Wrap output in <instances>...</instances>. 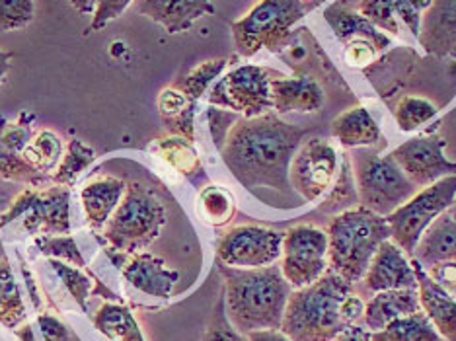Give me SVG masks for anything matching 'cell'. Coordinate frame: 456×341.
Listing matches in <instances>:
<instances>
[{
  "mask_svg": "<svg viewBox=\"0 0 456 341\" xmlns=\"http://www.w3.org/2000/svg\"><path fill=\"white\" fill-rule=\"evenodd\" d=\"M246 337L248 341H293L281 329H257V332H250Z\"/></svg>",
  "mask_w": 456,
  "mask_h": 341,
  "instance_id": "obj_49",
  "label": "cell"
},
{
  "mask_svg": "<svg viewBox=\"0 0 456 341\" xmlns=\"http://www.w3.org/2000/svg\"><path fill=\"white\" fill-rule=\"evenodd\" d=\"M272 101L273 111L277 116L283 113H314L324 106V90L314 78L298 75V77H285L279 75L272 78Z\"/></svg>",
  "mask_w": 456,
  "mask_h": 341,
  "instance_id": "obj_20",
  "label": "cell"
},
{
  "mask_svg": "<svg viewBox=\"0 0 456 341\" xmlns=\"http://www.w3.org/2000/svg\"><path fill=\"white\" fill-rule=\"evenodd\" d=\"M362 314H365V301L359 295L351 293L341 304V316H344L347 326H354L362 320Z\"/></svg>",
  "mask_w": 456,
  "mask_h": 341,
  "instance_id": "obj_47",
  "label": "cell"
},
{
  "mask_svg": "<svg viewBox=\"0 0 456 341\" xmlns=\"http://www.w3.org/2000/svg\"><path fill=\"white\" fill-rule=\"evenodd\" d=\"M151 152L157 154L166 166H170L175 174H180L188 180L200 178L203 172V164L193 142L183 137L168 135L157 139L151 144Z\"/></svg>",
  "mask_w": 456,
  "mask_h": 341,
  "instance_id": "obj_28",
  "label": "cell"
},
{
  "mask_svg": "<svg viewBox=\"0 0 456 341\" xmlns=\"http://www.w3.org/2000/svg\"><path fill=\"white\" fill-rule=\"evenodd\" d=\"M92 324L110 341H144L139 322L123 303L102 304L92 318Z\"/></svg>",
  "mask_w": 456,
  "mask_h": 341,
  "instance_id": "obj_29",
  "label": "cell"
},
{
  "mask_svg": "<svg viewBox=\"0 0 456 341\" xmlns=\"http://www.w3.org/2000/svg\"><path fill=\"white\" fill-rule=\"evenodd\" d=\"M37 328L44 341H70L69 328L61 322L59 318L51 316L47 313H41L37 316Z\"/></svg>",
  "mask_w": 456,
  "mask_h": 341,
  "instance_id": "obj_45",
  "label": "cell"
},
{
  "mask_svg": "<svg viewBox=\"0 0 456 341\" xmlns=\"http://www.w3.org/2000/svg\"><path fill=\"white\" fill-rule=\"evenodd\" d=\"M444 149H447V141L443 137L418 135L402 142L398 149L390 152V157L396 160L410 182L423 190L456 174V162L447 158Z\"/></svg>",
  "mask_w": 456,
  "mask_h": 341,
  "instance_id": "obj_15",
  "label": "cell"
},
{
  "mask_svg": "<svg viewBox=\"0 0 456 341\" xmlns=\"http://www.w3.org/2000/svg\"><path fill=\"white\" fill-rule=\"evenodd\" d=\"M303 3H305V4H306V3H310V0H303Z\"/></svg>",
  "mask_w": 456,
  "mask_h": 341,
  "instance_id": "obj_53",
  "label": "cell"
},
{
  "mask_svg": "<svg viewBox=\"0 0 456 341\" xmlns=\"http://www.w3.org/2000/svg\"><path fill=\"white\" fill-rule=\"evenodd\" d=\"M421 310L419 293L416 288H396V291L375 293L365 303L362 322L369 332H379L390 322L403 316L416 314Z\"/></svg>",
  "mask_w": 456,
  "mask_h": 341,
  "instance_id": "obj_22",
  "label": "cell"
},
{
  "mask_svg": "<svg viewBox=\"0 0 456 341\" xmlns=\"http://www.w3.org/2000/svg\"><path fill=\"white\" fill-rule=\"evenodd\" d=\"M281 72L260 65H240L228 70L207 92L209 106L228 110L242 118H257L273 111L272 78Z\"/></svg>",
  "mask_w": 456,
  "mask_h": 341,
  "instance_id": "obj_8",
  "label": "cell"
},
{
  "mask_svg": "<svg viewBox=\"0 0 456 341\" xmlns=\"http://www.w3.org/2000/svg\"><path fill=\"white\" fill-rule=\"evenodd\" d=\"M324 20L334 29L336 37L341 44H349L354 39H367L377 51H385L390 47V37L379 32L377 26H372L359 10H354L346 3H334L324 10Z\"/></svg>",
  "mask_w": 456,
  "mask_h": 341,
  "instance_id": "obj_25",
  "label": "cell"
},
{
  "mask_svg": "<svg viewBox=\"0 0 456 341\" xmlns=\"http://www.w3.org/2000/svg\"><path fill=\"white\" fill-rule=\"evenodd\" d=\"M283 252V232L254 224L226 231L216 246V260L236 270H257L273 265Z\"/></svg>",
  "mask_w": 456,
  "mask_h": 341,
  "instance_id": "obj_13",
  "label": "cell"
},
{
  "mask_svg": "<svg viewBox=\"0 0 456 341\" xmlns=\"http://www.w3.org/2000/svg\"><path fill=\"white\" fill-rule=\"evenodd\" d=\"M308 131L287 123L275 111L238 118L221 144V158L246 190L269 188L285 193L289 168Z\"/></svg>",
  "mask_w": 456,
  "mask_h": 341,
  "instance_id": "obj_1",
  "label": "cell"
},
{
  "mask_svg": "<svg viewBox=\"0 0 456 341\" xmlns=\"http://www.w3.org/2000/svg\"><path fill=\"white\" fill-rule=\"evenodd\" d=\"M331 135L344 149H370L382 141L379 123L362 106L339 113L331 123Z\"/></svg>",
  "mask_w": 456,
  "mask_h": 341,
  "instance_id": "obj_26",
  "label": "cell"
},
{
  "mask_svg": "<svg viewBox=\"0 0 456 341\" xmlns=\"http://www.w3.org/2000/svg\"><path fill=\"white\" fill-rule=\"evenodd\" d=\"M331 341H370V332L361 324L347 326L344 332H339Z\"/></svg>",
  "mask_w": 456,
  "mask_h": 341,
  "instance_id": "obj_48",
  "label": "cell"
},
{
  "mask_svg": "<svg viewBox=\"0 0 456 341\" xmlns=\"http://www.w3.org/2000/svg\"><path fill=\"white\" fill-rule=\"evenodd\" d=\"M63 154H65L63 139L51 129L37 131L26 149L28 162L32 164L39 174L47 175L49 180L51 175L57 172L61 160H63Z\"/></svg>",
  "mask_w": 456,
  "mask_h": 341,
  "instance_id": "obj_33",
  "label": "cell"
},
{
  "mask_svg": "<svg viewBox=\"0 0 456 341\" xmlns=\"http://www.w3.org/2000/svg\"><path fill=\"white\" fill-rule=\"evenodd\" d=\"M281 272L293 288L318 281L328 270V234L310 224H298L283 232Z\"/></svg>",
  "mask_w": 456,
  "mask_h": 341,
  "instance_id": "obj_11",
  "label": "cell"
},
{
  "mask_svg": "<svg viewBox=\"0 0 456 341\" xmlns=\"http://www.w3.org/2000/svg\"><path fill=\"white\" fill-rule=\"evenodd\" d=\"M37 250L47 256V257H53V260H61V262H67L75 267H80V270H85L86 262L85 257H82L80 250H78V244L77 240L72 239L70 234H61V236H36L34 240Z\"/></svg>",
  "mask_w": 456,
  "mask_h": 341,
  "instance_id": "obj_38",
  "label": "cell"
},
{
  "mask_svg": "<svg viewBox=\"0 0 456 341\" xmlns=\"http://www.w3.org/2000/svg\"><path fill=\"white\" fill-rule=\"evenodd\" d=\"M28 308L20 293L12 265L6 260H0V324L8 329H16L26 322Z\"/></svg>",
  "mask_w": 456,
  "mask_h": 341,
  "instance_id": "obj_32",
  "label": "cell"
},
{
  "mask_svg": "<svg viewBox=\"0 0 456 341\" xmlns=\"http://www.w3.org/2000/svg\"><path fill=\"white\" fill-rule=\"evenodd\" d=\"M49 265L53 267V272L61 279V283L65 285L67 293L75 298V303L78 304L82 313H88V298L92 296V291H94V288H92V281H94L92 273H82L80 267H75L61 260H53V257H49Z\"/></svg>",
  "mask_w": 456,
  "mask_h": 341,
  "instance_id": "obj_36",
  "label": "cell"
},
{
  "mask_svg": "<svg viewBox=\"0 0 456 341\" xmlns=\"http://www.w3.org/2000/svg\"><path fill=\"white\" fill-rule=\"evenodd\" d=\"M201 341H248V337L238 332V329L231 324V320H228L226 308H224V296H221L219 301L215 303V308L211 313L209 322H207Z\"/></svg>",
  "mask_w": 456,
  "mask_h": 341,
  "instance_id": "obj_41",
  "label": "cell"
},
{
  "mask_svg": "<svg viewBox=\"0 0 456 341\" xmlns=\"http://www.w3.org/2000/svg\"><path fill=\"white\" fill-rule=\"evenodd\" d=\"M456 199V174L419 190L410 201L387 216L392 239L410 257L429 224L447 213Z\"/></svg>",
  "mask_w": 456,
  "mask_h": 341,
  "instance_id": "obj_9",
  "label": "cell"
},
{
  "mask_svg": "<svg viewBox=\"0 0 456 341\" xmlns=\"http://www.w3.org/2000/svg\"><path fill=\"white\" fill-rule=\"evenodd\" d=\"M370 341H447L444 339L431 320L425 316L423 310L416 314L394 320L387 328L379 332H370Z\"/></svg>",
  "mask_w": 456,
  "mask_h": 341,
  "instance_id": "obj_30",
  "label": "cell"
},
{
  "mask_svg": "<svg viewBox=\"0 0 456 341\" xmlns=\"http://www.w3.org/2000/svg\"><path fill=\"white\" fill-rule=\"evenodd\" d=\"M308 12L303 0H260L252 10L232 24L236 53L254 57L262 49L281 53L291 44L293 28Z\"/></svg>",
  "mask_w": 456,
  "mask_h": 341,
  "instance_id": "obj_6",
  "label": "cell"
},
{
  "mask_svg": "<svg viewBox=\"0 0 456 341\" xmlns=\"http://www.w3.org/2000/svg\"><path fill=\"white\" fill-rule=\"evenodd\" d=\"M351 293L354 285L331 270L313 285L293 288L281 332L293 341H331L347 328L341 304Z\"/></svg>",
  "mask_w": 456,
  "mask_h": 341,
  "instance_id": "obj_3",
  "label": "cell"
},
{
  "mask_svg": "<svg viewBox=\"0 0 456 341\" xmlns=\"http://www.w3.org/2000/svg\"><path fill=\"white\" fill-rule=\"evenodd\" d=\"M411 264L416 270L419 304L425 316L444 339L456 341V296L435 283L416 260H411Z\"/></svg>",
  "mask_w": 456,
  "mask_h": 341,
  "instance_id": "obj_21",
  "label": "cell"
},
{
  "mask_svg": "<svg viewBox=\"0 0 456 341\" xmlns=\"http://www.w3.org/2000/svg\"><path fill=\"white\" fill-rule=\"evenodd\" d=\"M418 41L433 57H456V0H431L421 16Z\"/></svg>",
  "mask_w": 456,
  "mask_h": 341,
  "instance_id": "obj_18",
  "label": "cell"
},
{
  "mask_svg": "<svg viewBox=\"0 0 456 341\" xmlns=\"http://www.w3.org/2000/svg\"><path fill=\"white\" fill-rule=\"evenodd\" d=\"M349 160L361 207L380 216L392 215L419 191L390 154L382 157L370 149H354Z\"/></svg>",
  "mask_w": 456,
  "mask_h": 341,
  "instance_id": "obj_7",
  "label": "cell"
},
{
  "mask_svg": "<svg viewBox=\"0 0 456 341\" xmlns=\"http://www.w3.org/2000/svg\"><path fill=\"white\" fill-rule=\"evenodd\" d=\"M435 116H437V108H435L429 100L418 96L402 98L396 110H394V119H396L400 131L403 133L418 131Z\"/></svg>",
  "mask_w": 456,
  "mask_h": 341,
  "instance_id": "obj_37",
  "label": "cell"
},
{
  "mask_svg": "<svg viewBox=\"0 0 456 341\" xmlns=\"http://www.w3.org/2000/svg\"><path fill=\"white\" fill-rule=\"evenodd\" d=\"M326 234L330 270L354 287L362 281L380 244L392 239L387 216L365 207H354L331 216Z\"/></svg>",
  "mask_w": 456,
  "mask_h": 341,
  "instance_id": "obj_4",
  "label": "cell"
},
{
  "mask_svg": "<svg viewBox=\"0 0 456 341\" xmlns=\"http://www.w3.org/2000/svg\"><path fill=\"white\" fill-rule=\"evenodd\" d=\"M240 118L238 113H232L228 110H221V108H215V106H209V110H207V121H209V129H211V135H213V141L216 144V149H221V144L226 137L228 129L232 127V123Z\"/></svg>",
  "mask_w": 456,
  "mask_h": 341,
  "instance_id": "obj_44",
  "label": "cell"
},
{
  "mask_svg": "<svg viewBox=\"0 0 456 341\" xmlns=\"http://www.w3.org/2000/svg\"><path fill=\"white\" fill-rule=\"evenodd\" d=\"M224 281V308L231 324L248 336L257 329H281L285 308L293 287L281 267L267 265L257 270H236L219 262Z\"/></svg>",
  "mask_w": 456,
  "mask_h": 341,
  "instance_id": "obj_2",
  "label": "cell"
},
{
  "mask_svg": "<svg viewBox=\"0 0 456 341\" xmlns=\"http://www.w3.org/2000/svg\"><path fill=\"white\" fill-rule=\"evenodd\" d=\"M377 55H379L377 47L367 39H354L349 41V44H346V61L347 65L354 69H365L372 65L375 63Z\"/></svg>",
  "mask_w": 456,
  "mask_h": 341,
  "instance_id": "obj_43",
  "label": "cell"
},
{
  "mask_svg": "<svg viewBox=\"0 0 456 341\" xmlns=\"http://www.w3.org/2000/svg\"><path fill=\"white\" fill-rule=\"evenodd\" d=\"M449 213H451V215H452V219H454V221H456V199H454V203H452V205H451V209H449Z\"/></svg>",
  "mask_w": 456,
  "mask_h": 341,
  "instance_id": "obj_52",
  "label": "cell"
},
{
  "mask_svg": "<svg viewBox=\"0 0 456 341\" xmlns=\"http://www.w3.org/2000/svg\"><path fill=\"white\" fill-rule=\"evenodd\" d=\"M159 113L170 135L195 141L197 101L190 100L178 88L168 86L159 94Z\"/></svg>",
  "mask_w": 456,
  "mask_h": 341,
  "instance_id": "obj_27",
  "label": "cell"
},
{
  "mask_svg": "<svg viewBox=\"0 0 456 341\" xmlns=\"http://www.w3.org/2000/svg\"><path fill=\"white\" fill-rule=\"evenodd\" d=\"M126 190L127 183L119 178H111V175L98 178L82 188L80 201L90 229H94L96 232L103 231V226H106L110 216L116 211Z\"/></svg>",
  "mask_w": 456,
  "mask_h": 341,
  "instance_id": "obj_24",
  "label": "cell"
},
{
  "mask_svg": "<svg viewBox=\"0 0 456 341\" xmlns=\"http://www.w3.org/2000/svg\"><path fill=\"white\" fill-rule=\"evenodd\" d=\"M133 4L141 16L160 24L172 36L188 32L197 20L215 14L211 0H134Z\"/></svg>",
  "mask_w": 456,
  "mask_h": 341,
  "instance_id": "obj_19",
  "label": "cell"
},
{
  "mask_svg": "<svg viewBox=\"0 0 456 341\" xmlns=\"http://www.w3.org/2000/svg\"><path fill=\"white\" fill-rule=\"evenodd\" d=\"M96 160V152L88 144H85L78 139H72L67 142L63 160H61L57 172L51 175V183L55 185H67L70 188L75 183L82 172L88 170Z\"/></svg>",
  "mask_w": 456,
  "mask_h": 341,
  "instance_id": "obj_35",
  "label": "cell"
},
{
  "mask_svg": "<svg viewBox=\"0 0 456 341\" xmlns=\"http://www.w3.org/2000/svg\"><path fill=\"white\" fill-rule=\"evenodd\" d=\"M34 121L36 116L29 111H22L14 121L0 116V178L44 190L49 188L51 180L39 174L26 157L28 144L36 135Z\"/></svg>",
  "mask_w": 456,
  "mask_h": 341,
  "instance_id": "obj_14",
  "label": "cell"
},
{
  "mask_svg": "<svg viewBox=\"0 0 456 341\" xmlns=\"http://www.w3.org/2000/svg\"><path fill=\"white\" fill-rule=\"evenodd\" d=\"M70 188L51 183L49 188H29L22 191L0 216V229L18 219L24 221V229L36 236L70 234Z\"/></svg>",
  "mask_w": 456,
  "mask_h": 341,
  "instance_id": "obj_10",
  "label": "cell"
},
{
  "mask_svg": "<svg viewBox=\"0 0 456 341\" xmlns=\"http://www.w3.org/2000/svg\"><path fill=\"white\" fill-rule=\"evenodd\" d=\"M361 283L365 287V291L375 295L396 291V288H416L418 279L411 257L394 240H385L375 257H372Z\"/></svg>",
  "mask_w": 456,
  "mask_h": 341,
  "instance_id": "obj_17",
  "label": "cell"
},
{
  "mask_svg": "<svg viewBox=\"0 0 456 341\" xmlns=\"http://www.w3.org/2000/svg\"><path fill=\"white\" fill-rule=\"evenodd\" d=\"M34 14V0H0V34L29 26Z\"/></svg>",
  "mask_w": 456,
  "mask_h": 341,
  "instance_id": "obj_40",
  "label": "cell"
},
{
  "mask_svg": "<svg viewBox=\"0 0 456 341\" xmlns=\"http://www.w3.org/2000/svg\"><path fill=\"white\" fill-rule=\"evenodd\" d=\"M226 67H228V59L205 61V63L191 69L188 75L180 77L172 86L178 88L180 92H183V94L188 96L190 100L200 101L207 94V92L211 90L215 82L223 77V72H224Z\"/></svg>",
  "mask_w": 456,
  "mask_h": 341,
  "instance_id": "obj_34",
  "label": "cell"
},
{
  "mask_svg": "<svg viewBox=\"0 0 456 341\" xmlns=\"http://www.w3.org/2000/svg\"><path fill=\"white\" fill-rule=\"evenodd\" d=\"M12 59H14V55L10 53V51L0 49V86L4 85L8 78V72H10V69H12Z\"/></svg>",
  "mask_w": 456,
  "mask_h": 341,
  "instance_id": "obj_50",
  "label": "cell"
},
{
  "mask_svg": "<svg viewBox=\"0 0 456 341\" xmlns=\"http://www.w3.org/2000/svg\"><path fill=\"white\" fill-rule=\"evenodd\" d=\"M400 0H359V12L365 16L372 26L387 34H392L394 37L400 36L398 28V10Z\"/></svg>",
  "mask_w": 456,
  "mask_h": 341,
  "instance_id": "obj_39",
  "label": "cell"
},
{
  "mask_svg": "<svg viewBox=\"0 0 456 341\" xmlns=\"http://www.w3.org/2000/svg\"><path fill=\"white\" fill-rule=\"evenodd\" d=\"M428 275L444 291L456 296V262H443L428 267Z\"/></svg>",
  "mask_w": 456,
  "mask_h": 341,
  "instance_id": "obj_46",
  "label": "cell"
},
{
  "mask_svg": "<svg viewBox=\"0 0 456 341\" xmlns=\"http://www.w3.org/2000/svg\"><path fill=\"white\" fill-rule=\"evenodd\" d=\"M166 224V207L157 193L133 182L102 231V242L119 254H137L159 239Z\"/></svg>",
  "mask_w": 456,
  "mask_h": 341,
  "instance_id": "obj_5",
  "label": "cell"
},
{
  "mask_svg": "<svg viewBox=\"0 0 456 341\" xmlns=\"http://www.w3.org/2000/svg\"><path fill=\"white\" fill-rule=\"evenodd\" d=\"M134 3V0H98L96 10L92 14V24L90 28L94 32L106 28L113 20H118L126 10Z\"/></svg>",
  "mask_w": 456,
  "mask_h": 341,
  "instance_id": "obj_42",
  "label": "cell"
},
{
  "mask_svg": "<svg viewBox=\"0 0 456 341\" xmlns=\"http://www.w3.org/2000/svg\"><path fill=\"white\" fill-rule=\"evenodd\" d=\"M106 254L116 264L126 281L137 288V291L154 296V298H168L172 296L175 285L180 281V273L175 270H168L162 257L149 254V252H137V254H119L106 248Z\"/></svg>",
  "mask_w": 456,
  "mask_h": 341,
  "instance_id": "obj_16",
  "label": "cell"
},
{
  "mask_svg": "<svg viewBox=\"0 0 456 341\" xmlns=\"http://www.w3.org/2000/svg\"><path fill=\"white\" fill-rule=\"evenodd\" d=\"M411 260H416L423 270L443 262H456V221L449 211L437 216L423 232Z\"/></svg>",
  "mask_w": 456,
  "mask_h": 341,
  "instance_id": "obj_23",
  "label": "cell"
},
{
  "mask_svg": "<svg viewBox=\"0 0 456 341\" xmlns=\"http://www.w3.org/2000/svg\"><path fill=\"white\" fill-rule=\"evenodd\" d=\"M197 215L205 224L215 226V229L228 224L236 215L232 191L226 190L224 185H207L197 198Z\"/></svg>",
  "mask_w": 456,
  "mask_h": 341,
  "instance_id": "obj_31",
  "label": "cell"
},
{
  "mask_svg": "<svg viewBox=\"0 0 456 341\" xmlns=\"http://www.w3.org/2000/svg\"><path fill=\"white\" fill-rule=\"evenodd\" d=\"M96 3L98 0H70L72 8H75L80 14H94Z\"/></svg>",
  "mask_w": 456,
  "mask_h": 341,
  "instance_id": "obj_51",
  "label": "cell"
},
{
  "mask_svg": "<svg viewBox=\"0 0 456 341\" xmlns=\"http://www.w3.org/2000/svg\"><path fill=\"white\" fill-rule=\"evenodd\" d=\"M339 158L326 139H306L300 144L289 168V183L308 203L322 199L338 178Z\"/></svg>",
  "mask_w": 456,
  "mask_h": 341,
  "instance_id": "obj_12",
  "label": "cell"
}]
</instances>
